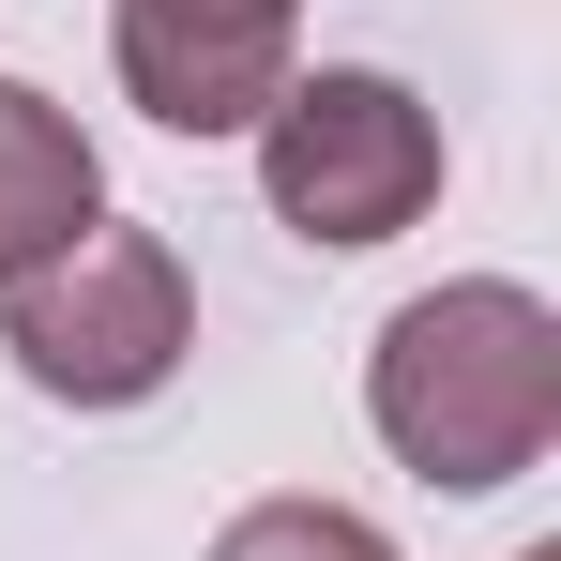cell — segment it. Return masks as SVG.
I'll return each instance as SVG.
<instances>
[{
	"label": "cell",
	"mask_w": 561,
	"mask_h": 561,
	"mask_svg": "<svg viewBox=\"0 0 561 561\" xmlns=\"http://www.w3.org/2000/svg\"><path fill=\"white\" fill-rule=\"evenodd\" d=\"M365 425L440 501H485V485L547 470V440H561V319H547V288L456 274L425 304H394L379 350H365Z\"/></svg>",
	"instance_id": "6da1fadb"
},
{
	"label": "cell",
	"mask_w": 561,
	"mask_h": 561,
	"mask_svg": "<svg viewBox=\"0 0 561 561\" xmlns=\"http://www.w3.org/2000/svg\"><path fill=\"white\" fill-rule=\"evenodd\" d=\"M213 561H394V531L350 516V501H243L213 531Z\"/></svg>",
	"instance_id": "8992f818"
},
{
	"label": "cell",
	"mask_w": 561,
	"mask_h": 561,
	"mask_svg": "<svg viewBox=\"0 0 561 561\" xmlns=\"http://www.w3.org/2000/svg\"><path fill=\"white\" fill-rule=\"evenodd\" d=\"M288 15L304 0H106V61L168 137H259L274 92L304 77Z\"/></svg>",
	"instance_id": "277c9868"
},
{
	"label": "cell",
	"mask_w": 561,
	"mask_h": 561,
	"mask_svg": "<svg viewBox=\"0 0 561 561\" xmlns=\"http://www.w3.org/2000/svg\"><path fill=\"white\" fill-rule=\"evenodd\" d=\"M259 197H274V228L365 259V243L440 213V106L410 77H379V61H319L259 122Z\"/></svg>",
	"instance_id": "3957f363"
},
{
	"label": "cell",
	"mask_w": 561,
	"mask_h": 561,
	"mask_svg": "<svg viewBox=\"0 0 561 561\" xmlns=\"http://www.w3.org/2000/svg\"><path fill=\"white\" fill-rule=\"evenodd\" d=\"M0 350H15L31 394H61V410H137V394H168L183 350H197V274H183V243L92 213L61 259L0 274Z\"/></svg>",
	"instance_id": "7a4b0ae2"
},
{
	"label": "cell",
	"mask_w": 561,
	"mask_h": 561,
	"mask_svg": "<svg viewBox=\"0 0 561 561\" xmlns=\"http://www.w3.org/2000/svg\"><path fill=\"white\" fill-rule=\"evenodd\" d=\"M106 213V152L77 137V106H46L31 77H0V274L61 259Z\"/></svg>",
	"instance_id": "5b68a950"
},
{
	"label": "cell",
	"mask_w": 561,
	"mask_h": 561,
	"mask_svg": "<svg viewBox=\"0 0 561 561\" xmlns=\"http://www.w3.org/2000/svg\"><path fill=\"white\" fill-rule=\"evenodd\" d=\"M516 561H561V547H516Z\"/></svg>",
	"instance_id": "52a82bcc"
}]
</instances>
